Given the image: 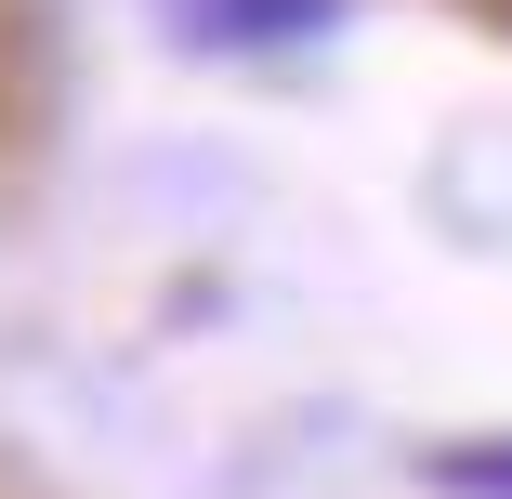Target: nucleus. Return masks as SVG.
I'll use <instances>...</instances> for the list:
<instances>
[{
	"mask_svg": "<svg viewBox=\"0 0 512 499\" xmlns=\"http://www.w3.org/2000/svg\"><path fill=\"white\" fill-rule=\"evenodd\" d=\"M316 14H329V0H184V27H211V40H289Z\"/></svg>",
	"mask_w": 512,
	"mask_h": 499,
	"instance_id": "1",
	"label": "nucleus"
},
{
	"mask_svg": "<svg viewBox=\"0 0 512 499\" xmlns=\"http://www.w3.org/2000/svg\"><path fill=\"white\" fill-rule=\"evenodd\" d=\"M447 486H473V499H512V447H486V460H447Z\"/></svg>",
	"mask_w": 512,
	"mask_h": 499,
	"instance_id": "2",
	"label": "nucleus"
}]
</instances>
